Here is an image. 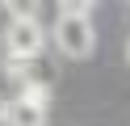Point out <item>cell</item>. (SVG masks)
I'll return each mask as SVG.
<instances>
[{"label": "cell", "mask_w": 130, "mask_h": 126, "mask_svg": "<svg viewBox=\"0 0 130 126\" xmlns=\"http://www.w3.org/2000/svg\"><path fill=\"white\" fill-rule=\"evenodd\" d=\"M55 46L67 59H88L92 46H96L92 17H59V21H55Z\"/></svg>", "instance_id": "6da1fadb"}, {"label": "cell", "mask_w": 130, "mask_h": 126, "mask_svg": "<svg viewBox=\"0 0 130 126\" xmlns=\"http://www.w3.org/2000/svg\"><path fill=\"white\" fill-rule=\"evenodd\" d=\"M42 46H46L42 21H9V30H4V55H9V59L34 63V59L42 55Z\"/></svg>", "instance_id": "7a4b0ae2"}, {"label": "cell", "mask_w": 130, "mask_h": 126, "mask_svg": "<svg viewBox=\"0 0 130 126\" xmlns=\"http://www.w3.org/2000/svg\"><path fill=\"white\" fill-rule=\"evenodd\" d=\"M4 126H46V105L42 101H29V97H9Z\"/></svg>", "instance_id": "3957f363"}, {"label": "cell", "mask_w": 130, "mask_h": 126, "mask_svg": "<svg viewBox=\"0 0 130 126\" xmlns=\"http://www.w3.org/2000/svg\"><path fill=\"white\" fill-rule=\"evenodd\" d=\"M4 13H9V21H38V8H34V4H25V0H13Z\"/></svg>", "instance_id": "277c9868"}, {"label": "cell", "mask_w": 130, "mask_h": 126, "mask_svg": "<svg viewBox=\"0 0 130 126\" xmlns=\"http://www.w3.org/2000/svg\"><path fill=\"white\" fill-rule=\"evenodd\" d=\"M59 17H92V0H63Z\"/></svg>", "instance_id": "5b68a950"}, {"label": "cell", "mask_w": 130, "mask_h": 126, "mask_svg": "<svg viewBox=\"0 0 130 126\" xmlns=\"http://www.w3.org/2000/svg\"><path fill=\"white\" fill-rule=\"evenodd\" d=\"M4 109H9V97H0V122H4Z\"/></svg>", "instance_id": "8992f818"}, {"label": "cell", "mask_w": 130, "mask_h": 126, "mask_svg": "<svg viewBox=\"0 0 130 126\" xmlns=\"http://www.w3.org/2000/svg\"><path fill=\"white\" fill-rule=\"evenodd\" d=\"M126 63H130V38H126Z\"/></svg>", "instance_id": "52a82bcc"}]
</instances>
